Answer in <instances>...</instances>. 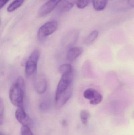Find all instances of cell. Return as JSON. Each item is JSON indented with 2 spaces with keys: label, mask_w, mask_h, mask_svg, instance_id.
<instances>
[{
  "label": "cell",
  "mask_w": 134,
  "mask_h": 135,
  "mask_svg": "<svg viewBox=\"0 0 134 135\" xmlns=\"http://www.w3.org/2000/svg\"><path fill=\"white\" fill-rule=\"evenodd\" d=\"M99 32L97 30L92 31L85 39L84 41L85 44L87 45H90L92 44L97 38Z\"/></svg>",
  "instance_id": "14"
},
{
  "label": "cell",
  "mask_w": 134,
  "mask_h": 135,
  "mask_svg": "<svg viewBox=\"0 0 134 135\" xmlns=\"http://www.w3.org/2000/svg\"><path fill=\"white\" fill-rule=\"evenodd\" d=\"M4 104L3 100L0 98V125L3 123L4 118Z\"/></svg>",
  "instance_id": "21"
},
{
  "label": "cell",
  "mask_w": 134,
  "mask_h": 135,
  "mask_svg": "<svg viewBox=\"0 0 134 135\" xmlns=\"http://www.w3.org/2000/svg\"><path fill=\"white\" fill-rule=\"evenodd\" d=\"M50 106V102L49 100H45L41 104V108L44 110L48 109Z\"/></svg>",
  "instance_id": "22"
},
{
  "label": "cell",
  "mask_w": 134,
  "mask_h": 135,
  "mask_svg": "<svg viewBox=\"0 0 134 135\" xmlns=\"http://www.w3.org/2000/svg\"><path fill=\"white\" fill-rule=\"evenodd\" d=\"M73 85H71L67 89L55 98V105L58 108H61L68 101L72 95Z\"/></svg>",
  "instance_id": "5"
},
{
  "label": "cell",
  "mask_w": 134,
  "mask_h": 135,
  "mask_svg": "<svg viewBox=\"0 0 134 135\" xmlns=\"http://www.w3.org/2000/svg\"><path fill=\"white\" fill-rule=\"evenodd\" d=\"M16 119L22 125L30 127L31 125V119L24 111L23 106L18 107L15 112Z\"/></svg>",
  "instance_id": "8"
},
{
  "label": "cell",
  "mask_w": 134,
  "mask_h": 135,
  "mask_svg": "<svg viewBox=\"0 0 134 135\" xmlns=\"http://www.w3.org/2000/svg\"><path fill=\"white\" fill-rule=\"evenodd\" d=\"M58 23L55 21H49L40 27L38 31L39 39L43 40L54 33L58 28Z\"/></svg>",
  "instance_id": "4"
},
{
  "label": "cell",
  "mask_w": 134,
  "mask_h": 135,
  "mask_svg": "<svg viewBox=\"0 0 134 135\" xmlns=\"http://www.w3.org/2000/svg\"><path fill=\"white\" fill-rule=\"evenodd\" d=\"M76 0H63L57 8V11L59 14H62L71 10L76 4Z\"/></svg>",
  "instance_id": "10"
},
{
  "label": "cell",
  "mask_w": 134,
  "mask_h": 135,
  "mask_svg": "<svg viewBox=\"0 0 134 135\" xmlns=\"http://www.w3.org/2000/svg\"><path fill=\"white\" fill-rule=\"evenodd\" d=\"M72 70V66L69 64H63L59 68V71L61 75L69 73Z\"/></svg>",
  "instance_id": "17"
},
{
  "label": "cell",
  "mask_w": 134,
  "mask_h": 135,
  "mask_svg": "<svg viewBox=\"0 0 134 135\" xmlns=\"http://www.w3.org/2000/svg\"><path fill=\"white\" fill-rule=\"evenodd\" d=\"M40 55L39 51L35 50L28 58L25 66V75L27 78H30L37 71Z\"/></svg>",
  "instance_id": "2"
},
{
  "label": "cell",
  "mask_w": 134,
  "mask_h": 135,
  "mask_svg": "<svg viewBox=\"0 0 134 135\" xmlns=\"http://www.w3.org/2000/svg\"><path fill=\"white\" fill-rule=\"evenodd\" d=\"M63 0H49L39 9V16H45L51 12Z\"/></svg>",
  "instance_id": "7"
},
{
  "label": "cell",
  "mask_w": 134,
  "mask_h": 135,
  "mask_svg": "<svg viewBox=\"0 0 134 135\" xmlns=\"http://www.w3.org/2000/svg\"><path fill=\"white\" fill-rule=\"evenodd\" d=\"M98 91L93 88L87 89L84 91L83 96L85 99L91 100L93 99Z\"/></svg>",
  "instance_id": "15"
},
{
  "label": "cell",
  "mask_w": 134,
  "mask_h": 135,
  "mask_svg": "<svg viewBox=\"0 0 134 135\" xmlns=\"http://www.w3.org/2000/svg\"><path fill=\"white\" fill-rule=\"evenodd\" d=\"M128 6L131 8H133L134 6V0H127Z\"/></svg>",
  "instance_id": "24"
},
{
  "label": "cell",
  "mask_w": 134,
  "mask_h": 135,
  "mask_svg": "<svg viewBox=\"0 0 134 135\" xmlns=\"http://www.w3.org/2000/svg\"><path fill=\"white\" fill-rule=\"evenodd\" d=\"M10 0H0V9L2 8Z\"/></svg>",
  "instance_id": "23"
},
{
  "label": "cell",
  "mask_w": 134,
  "mask_h": 135,
  "mask_svg": "<svg viewBox=\"0 0 134 135\" xmlns=\"http://www.w3.org/2000/svg\"><path fill=\"white\" fill-rule=\"evenodd\" d=\"M93 6L97 11L104 10L108 4V0H92Z\"/></svg>",
  "instance_id": "12"
},
{
  "label": "cell",
  "mask_w": 134,
  "mask_h": 135,
  "mask_svg": "<svg viewBox=\"0 0 134 135\" xmlns=\"http://www.w3.org/2000/svg\"><path fill=\"white\" fill-rule=\"evenodd\" d=\"M79 34V31L77 29H74L68 32L63 39L64 45L67 47L72 46L77 41Z\"/></svg>",
  "instance_id": "9"
},
{
  "label": "cell",
  "mask_w": 134,
  "mask_h": 135,
  "mask_svg": "<svg viewBox=\"0 0 134 135\" xmlns=\"http://www.w3.org/2000/svg\"><path fill=\"white\" fill-rule=\"evenodd\" d=\"M26 90L25 81L22 77H19L12 86L9 92L10 101L16 107L23 106Z\"/></svg>",
  "instance_id": "1"
},
{
  "label": "cell",
  "mask_w": 134,
  "mask_h": 135,
  "mask_svg": "<svg viewBox=\"0 0 134 135\" xmlns=\"http://www.w3.org/2000/svg\"><path fill=\"white\" fill-rule=\"evenodd\" d=\"M34 86L36 92L39 94H42L46 91L47 81L46 77L42 74L38 75L34 80Z\"/></svg>",
  "instance_id": "6"
},
{
  "label": "cell",
  "mask_w": 134,
  "mask_h": 135,
  "mask_svg": "<svg viewBox=\"0 0 134 135\" xmlns=\"http://www.w3.org/2000/svg\"><path fill=\"white\" fill-rule=\"evenodd\" d=\"M80 117L82 123L84 125H86L87 124L88 120L90 118V113L87 110H82L80 112Z\"/></svg>",
  "instance_id": "16"
},
{
  "label": "cell",
  "mask_w": 134,
  "mask_h": 135,
  "mask_svg": "<svg viewBox=\"0 0 134 135\" xmlns=\"http://www.w3.org/2000/svg\"><path fill=\"white\" fill-rule=\"evenodd\" d=\"M102 99H103V97L102 95L99 92H98L93 99L90 100V103L91 104L97 105L100 104L102 101Z\"/></svg>",
  "instance_id": "18"
},
{
  "label": "cell",
  "mask_w": 134,
  "mask_h": 135,
  "mask_svg": "<svg viewBox=\"0 0 134 135\" xmlns=\"http://www.w3.org/2000/svg\"><path fill=\"white\" fill-rule=\"evenodd\" d=\"M74 77V74L73 70L61 75V79L57 85L55 97L60 95L72 85Z\"/></svg>",
  "instance_id": "3"
},
{
  "label": "cell",
  "mask_w": 134,
  "mask_h": 135,
  "mask_svg": "<svg viewBox=\"0 0 134 135\" xmlns=\"http://www.w3.org/2000/svg\"><path fill=\"white\" fill-rule=\"evenodd\" d=\"M90 0H76V6L78 8L82 9L87 6Z\"/></svg>",
  "instance_id": "19"
},
{
  "label": "cell",
  "mask_w": 134,
  "mask_h": 135,
  "mask_svg": "<svg viewBox=\"0 0 134 135\" xmlns=\"http://www.w3.org/2000/svg\"><path fill=\"white\" fill-rule=\"evenodd\" d=\"M83 51V49L81 47H74L71 48L67 53V58L70 62L74 61L78 57L81 55Z\"/></svg>",
  "instance_id": "11"
},
{
  "label": "cell",
  "mask_w": 134,
  "mask_h": 135,
  "mask_svg": "<svg viewBox=\"0 0 134 135\" xmlns=\"http://www.w3.org/2000/svg\"><path fill=\"white\" fill-rule=\"evenodd\" d=\"M0 135H4L1 132H0Z\"/></svg>",
  "instance_id": "25"
},
{
  "label": "cell",
  "mask_w": 134,
  "mask_h": 135,
  "mask_svg": "<svg viewBox=\"0 0 134 135\" xmlns=\"http://www.w3.org/2000/svg\"><path fill=\"white\" fill-rule=\"evenodd\" d=\"M25 0H15L8 6L7 12H12L20 7L23 4Z\"/></svg>",
  "instance_id": "13"
},
{
  "label": "cell",
  "mask_w": 134,
  "mask_h": 135,
  "mask_svg": "<svg viewBox=\"0 0 134 135\" xmlns=\"http://www.w3.org/2000/svg\"><path fill=\"white\" fill-rule=\"evenodd\" d=\"M21 135H34L30 127L22 125L21 128Z\"/></svg>",
  "instance_id": "20"
}]
</instances>
